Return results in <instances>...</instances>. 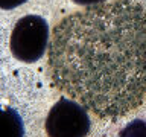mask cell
<instances>
[{"mask_svg": "<svg viewBox=\"0 0 146 137\" xmlns=\"http://www.w3.org/2000/svg\"><path fill=\"white\" fill-rule=\"evenodd\" d=\"M49 46V25L40 15L20 18L11 32L9 47L18 61L35 63Z\"/></svg>", "mask_w": 146, "mask_h": 137, "instance_id": "obj_2", "label": "cell"}, {"mask_svg": "<svg viewBox=\"0 0 146 137\" xmlns=\"http://www.w3.org/2000/svg\"><path fill=\"white\" fill-rule=\"evenodd\" d=\"M53 84L104 119L146 94V8L134 0L96 5L62 18L49 43Z\"/></svg>", "mask_w": 146, "mask_h": 137, "instance_id": "obj_1", "label": "cell"}, {"mask_svg": "<svg viewBox=\"0 0 146 137\" xmlns=\"http://www.w3.org/2000/svg\"><path fill=\"white\" fill-rule=\"evenodd\" d=\"M26 0H0V8L2 9H12L23 5Z\"/></svg>", "mask_w": 146, "mask_h": 137, "instance_id": "obj_6", "label": "cell"}, {"mask_svg": "<svg viewBox=\"0 0 146 137\" xmlns=\"http://www.w3.org/2000/svg\"><path fill=\"white\" fill-rule=\"evenodd\" d=\"M78 5H84V6H96V5L104 3L105 0H73Z\"/></svg>", "mask_w": 146, "mask_h": 137, "instance_id": "obj_7", "label": "cell"}, {"mask_svg": "<svg viewBox=\"0 0 146 137\" xmlns=\"http://www.w3.org/2000/svg\"><path fill=\"white\" fill-rule=\"evenodd\" d=\"M119 137H146V122L145 120H134L123 128Z\"/></svg>", "mask_w": 146, "mask_h": 137, "instance_id": "obj_5", "label": "cell"}, {"mask_svg": "<svg viewBox=\"0 0 146 137\" xmlns=\"http://www.w3.org/2000/svg\"><path fill=\"white\" fill-rule=\"evenodd\" d=\"M90 131L87 108L75 99H59L46 117L49 137H85Z\"/></svg>", "mask_w": 146, "mask_h": 137, "instance_id": "obj_3", "label": "cell"}, {"mask_svg": "<svg viewBox=\"0 0 146 137\" xmlns=\"http://www.w3.org/2000/svg\"><path fill=\"white\" fill-rule=\"evenodd\" d=\"M0 137H25L23 120L11 107L0 105Z\"/></svg>", "mask_w": 146, "mask_h": 137, "instance_id": "obj_4", "label": "cell"}]
</instances>
